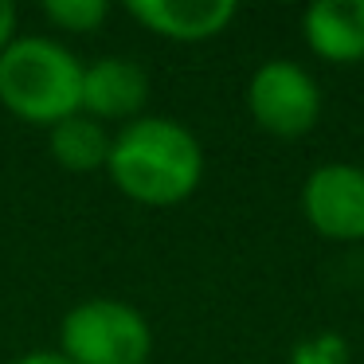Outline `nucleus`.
<instances>
[{"label":"nucleus","mask_w":364,"mask_h":364,"mask_svg":"<svg viewBox=\"0 0 364 364\" xmlns=\"http://www.w3.org/2000/svg\"><path fill=\"white\" fill-rule=\"evenodd\" d=\"M149 98V75L134 59L106 55L98 63L82 67V98L79 114L95 122L106 118H134Z\"/></svg>","instance_id":"nucleus-6"},{"label":"nucleus","mask_w":364,"mask_h":364,"mask_svg":"<svg viewBox=\"0 0 364 364\" xmlns=\"http://www.w3.org/2000/svg\"><path fill=\"white\" fill-rule=\"evenodd\" d=\"M43 12H48L51 24L67 28V32H95L106 20L110 4L106 0H48Z\"/></svg>","instance_id":"nucleus-10"},{"label":"nucleus","mask_w":364,"mask_h":364,"mask_svg":"<svg viewBox=\"0 0 364 364\" xmlns=\"http://www.w3.org/2000/svg\"><path fill=\"white\" fill-rule=\"evenodd\" d=\"M247 106L267 134L301 137L314 129L317 114H321V95H317V82L298 63L267 59L247 87Z\"/></svg>","instance_id":"nucleus-4"},{"label":"nucleus","mask_w":364,"mask_h":364,"mask_svg":"<svg viewBox=\"0 0 364 364\" xmlns=\"http://www.w3.org/2000/svg\"><path fill=\"white\" fill-rule=\"evenodd\" d=\"M306 43L329 63L364 59V0H317L301 12Z\"/></svg>","instance_id":"nucleus-8"},{"label":"nucleus","mask_w":364,"mask_h":364,"mask_svg":"<svg viewBox=\"0 0 364 364\" xmlns=\"http://www.w3.org/2000/svg\"><path fill=\"white\" fill-rule=\"evenodd\" d=\"M82 63L55 40H12L0 51V102L16 118L55 126L79 114Z\"/></svg>","instance_id":"nucleus-2"},{"label":"nucleus","mask_w":364,"mask_h":364,"mask_svg":"<svg viewBox=\"0 0 364 364\" xmlns=\"http://www.w3.org/2000/svg\"><path fill=\"white\" fill-rule=\"evenodd\" d=\"M59 353L71 364H145L153 348L149 321L114 298L79 301L59 325Z\"/></svg>","instance_id":"nucleus-3"},{"label":"nucleus","mask_w":364,"mask_h":364,"mask_svg":"<svg viewBox=\"0 0 364 364\" xmlns=\"http://www.w3.org/2000/svg\"><path fill=\"white\" fill-rule=\"evenodd\" d=\"M235 0H129V16L149 32L181 43H200L220 36L235 20Z\"/></svg>","instance_id":"nucleus-7"},{"label":"nucleus","mask_w":364,"mask_h":364,"mask_svg":"<svg viewBox=\"0 0 364 364\" xmlns=\"http://www.w3.org/2000/svg\"><path fill=\"white\" fill-rule=\"evenodd\" d=\"M110 141L114 137H106V129L95 118H87V114H71V118L55 122L48 134L51 157L63 168H71V173H95V168H102L110 161Z\"/></svg>","instance_id":"nucleus-9"},{"label":"nucleus","mask_w":364,"mask_h":364,"mask_svg":"<svg viewBox=\"0 0 364 364\" xmlns=\"http://www.w3.org/2000/svg\"><path fill=\"white\" fill-rule=\"evenodd\" d=\"M114 184L137 204H181L204 173L200 141L173 118H137L110 141Z\"/></svg>","instance_id":"nucleus-1"},{"label":"nucleus","mask_w":364,"mask_h":364,"mask_svg":"<svg viewBox=\"0 0 364 364\" xmlns=\"http://www.w3.org/2000/svg\"><path fill=\"white\" fill-rule=\"evenodd\" d=\"M16 364H71L63 353H28V356H20Z\"/></svg>","instance_id":"nucleus-12"},{"label":"nucleus","mask_w":364,"mask_h":364,"mask_svg":"<svg viewBox=\"0 0 364 364\" xmlns=\"http://www.w3.org/2000/svg\"><path fill=\"white\" fill-rule=\"evenodd\" d=\"M12 28H16V9L9 0H0V51L12 43Z\"/></svg>","instance_id":"nucleus-11"},{"label":"nucleus","mask_w":364,"mask_h":364,"mask_svg":"<svg viewBox=\"0 0 364 364\" xmlns=\"http://www.w3.org/2000/svg\"><path fill=\"white\" fill-rule=\"evenodd\" d=\"M301 212L325 239H364V168L321 165L301 188Z\"/></svg>","instance_id":"nucleus-5"}]
</instances>
